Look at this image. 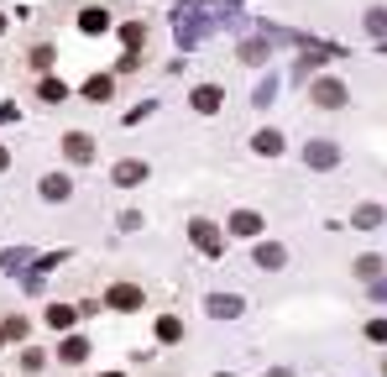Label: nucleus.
<instances>
[{
  "mask_svg": "<svg viewBox=\"0 0 387 377\" xmlns=\"http://www.w3.org/2000/svg\"><path fill=\"white\" fill-rule=\"evenodd\" d=\"M314 105L340 111V105H345V84H340V79H319V84H314Z\"/></svg>",
  "mask_w": 387,
  "mask_h": 377,
  "instance_id": "1",
  "label": "nucleus"
},
{
  "mask_svg": "<svg viewBox=\"0 0 387 377\" xmlns=\"http://www.w3.org/2000/svg\"><path fill=\"white\" fill-rule=\"evenodd\" d=\"M231 231H236V236H257V231H262V215H257V210H236V215H231Z\"/></svg>",
  "mask_w": 387,
  "mask_h": 377,
  "instance_id": "2",
  "label": "nucleus"
},
{
  "mask_svg": "<svg viewBox=\"0 0 387 377\" xmlns=\"http://www.w3.org/2000/svg\"><path fill=\"white\" fill-rule=\"evenodd\" d=\"M194 111H204V116H209V111H220V89H215V84L194 89Z\"/></svg>",
  "mask_w": 387,
  "mask_h": 377,
  "instance_id": "3",
  "label": "nucleus"
},
{
  "mask_svg": "<svg viewBox=\"0 0 387 377\" xmlns=\"http://www.w3.org/2000/svg\"><path fill=\"white\" fill-rule=\"evenodd\" d=\"M137 179H146V168H141V163H121V168H115V184H126V188H131Z\"/></svg>",
  "mask_w": 387,
  "mask_h": 377,
  "instance_id": "4",
  "label": "nucleus"
},
{
  "mask_svg": "<svg viewBox=\"0 0 387 377\" xmlns=\"http://www.w3.org/2000/svg\"><path fill=\"white\" fill-rule=\"evenodd\" d=\"M79 26H84V32H105V26H110V16H105V11H84V16H79Z\"/></svg>",
  "mask_w": 387,
  "mask_h": 377,
  "instance_id": "5",
  "label": "nucleus"
},
{
  "mask_svg": "<svg viewBox=\"0 0 387 377\" xmlns=\"http://www.w3.org/2000/svg\"><path fill=\"white\" fill-rule=\"evenodd\" d=\"M356 225H362V231H371V225H382V210H377V205H362V210H356Z\"/></svg>",
  "mask_w": 387,
  "mask_h": 377,
  "instance_id": "6",
  "label": "nucleus"
},
{
  "mask_svg": "<svg viewBox=\"0 0 387 377\" xmlns=\"http://www.w3.org/2000/svg\"><path fill=\"white\" fill-rule=\"evenodd\" d=\"M257 152H267V157L283 152V137H277V131H262V137H257Z\"/></svg>",
  "mask_w": 387,
  "mask_h": 377,
  "instance_id": "7",
  "label": "nucleus"
},
{
  "mask_svg": "<svg viewBox=\"0 0 387 377\" xmlns=\"http://www.w3.org/2000/svg\"><path fill=\"white\" fill-rule=\"evenodd\" d=\"M110 304H115V309H131V304H141V293H137V288H115Z\"/></svg>",
  "mask_w": 387,
  "mask_h": 377,
  "instance_id": "8",
  "label": "nucleus"
},
{
  "mask_svg": "<svg viewBox=\"0 0 387 377\" xmlns=\"http://www.w3.org/2000/svg\"><path fill=\"white\" fill-rule=\"evenodd\" d=\"M69 157H74V163H84V157H89V137H79V131H74V137H69Z\"/></svg>",
  "mask_w": 387,
  "mask_h": 377,
  "instance_id": "9",
  "label": "nucleus"
},
{
  "mask_svg": "<svg viewBox=\"0 0 387 377\" xmlns=\"http://www.w3.org/2000/svg\"><path fill=\"white\" fill-rule=\"evenodd\" d=\"M194 241H199V247H204V252H215V247H220V241H215V231H209V225H204V220H199V225H194Z\"/></svg>",
  "mask_w": 387,
  "mask_h": 377,
  "instance_id": "10",
  "label": "nucleus"
},
{
  "mask_svg": "<svg viewBox=\"0 0 387 377\" xmlns=\"http://www.w3.org/2000/svg\"><path fill=\"white\" fill-rule=\"evenodd\" d=\"M42 194H47V199H69V179H47Z\"/></svg>",
  "mask_w": 387,
  "mask_h": 377,
  "instance_id": "11",
  "label": "nucleus"
},
{
  "mask_svg": "<svg viewBox=\"0 0 387 377\" xmlns=\"http://www.w3.org/2000/svg\"><path fill=\"white\" fill-rule=\"evenodd\" d=\"M84 94H89V100H105V94H110V79H89Z\"/></svg>",
  "mask_w": 387,
  "mask_h": 377,
  "instance_id": "12",
  "label": "nucleus"
},
{
  "mask_svg": "<svg viewBox=\"0 0 387 377\" xmlns=\"http://www.w3.org/2000/svg\"><path fill=\"white\" fill-rule=\"evenodd\" d=\"M257 262H262V267H277V262H283V247H262Z\"/></svg>",
  "mask_w": 387,
  "mask_h": 377,
  "instance_id": "13",
  "label": "nucleus"
},
{
  "mask_svg": "<svg viewBox=\"0 0 387 377\" xmlns=\"http://www.w3.org/2000/svg\"><path fill=\"white\" fill-rule=\"evenodd\" d=\"M309 163H314V168H325V163H335V147H314V152H309Z\"/></svg>",
  "mask_w": 387,
  "mask_h": 377,
  "instance_id": "14",
  "label": "nucleus"
},
{
  "mask_svg": "<svg viewBox=\"0 0 387 377\" xmlns=\"http://www.w3.org/2000/svg\"><path fill=\"white\" fill-rule=\"evenodd\" d=\"M366 26H371V32H387V11H382V6L366 11Z\"/></svg>",
  "mask_w": 387,
  "mask_h": 377,
  "instance_id": "15",
  "label": "nucleus"
}]
</instances>
